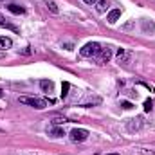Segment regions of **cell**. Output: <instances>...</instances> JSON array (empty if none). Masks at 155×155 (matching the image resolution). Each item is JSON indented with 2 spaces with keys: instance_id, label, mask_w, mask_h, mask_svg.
<instances>
[{
  "instance_id": "cell-1",
  "label": "cell",
  "mask_w": 155,
  "mask_h": 155,
  "mask_svg": "<svg viewBox=\"0 0 155 155\" xmlns=\"http://www.w3.org/2000/svg\"><path fill=\"white\" fill-rule=\"evenodd\" d=\"M99 51H101V45H99L97 41H88V43H85V45L79 49V54H81L83 58H94V56L99 54Z\"/></svg>"
},
{
  "instance_id": "cell-2",
  "label": "cell",
  "mask_w": 155,
  "mask_h": 155,
  "mask_svg": "<svg viewBox=\"0 0 155 155\" xmlns=\"http://www.w3.org/2000/svg\"><path fill=\"white\" fill-rule=\"evenodd\" d=\"M18 101L24 103V105H29V107H33V108H36V110H43V108L49 105L47 99H41V97H27V96L18 97Z\"/></svg>"
},
{
  "instance_id": "cell-3",
  "label": "cell",
  "mask_w": 155,
  "mask_h": 155,
  "mask_svg": "<svg viewBox=\"0 0 155 155\" xmlns=\"http://www.w3.org/2000/svg\"><path fill=\"white\" fill-rule=\"evenodd\" d=\"M88 130H85V128H74L72 132H71V141L72 143H83V141H87L88 139Z\"/></svg>"
},
{
  "instance_id": "cell-4",
  "label": "cell",
  "mask_w": 155,
  "mask_h": 155,
  "mask_svg": "<svg viewBox=\"0 0 155 155\" xmlns=\"http://www.w3.org/2000/svg\"><path fill=\"white\" fill-rule=\"evenodd\" d=\"M97 56H99V61H101V63H107V61L112 58V49H110V47H101V51H99Z\"/></svg>"
},
{
  "instance_id": "cell-5",
  "label": "cell",
  "mask_w": 155,
  "mask_h": 155,
  "mask_svg": "<svg viewBox=\"0 0 155 155\" xmlns=\"http://www.w3.org/2000/svg\"><path fill=\"white\" fill-rule=\"evenodd\" d=\"M117 61L119 63H128L130 61V52L126 49H117Z\"/></svg>"
},
{
  "instance_id": "cell-6",
  "label": "cell",
  "mask_w": 155,
  "mask_h": 155,
  "mask_svg": "<svg viewBox=\"0 0 155 155\" xmlns=\"http://www.w3.org/2000/svg\"><path fill=\"white\" fill-rule=\"evenodd\" d=\"M119 16H121V9H112L107 15V20H108V24H116L117 20H119Z\"/></svg>"
},
{
  "instance_id": "cell-7",
  "label": "cell",
  "mask_w": 155,
  "mask_h": 155,
  "mask_svg": "<svg viewBox=\"0 0 155 155\" xmlns=\"http://www.w3.org/2000/svg\"><path fill=\"white\" fill-rule=\"evenodd\" d=\"M47 134H49L51 137H63V135H65L63 128H58V126H54V128H49V130H47Z\"/></svg>"
},
{
  "instance_id": "cell-8",
  "label": "cell",
  "mask_w": 155,
  "mask_h": 155,
  "mask_svg": "<svg viewBox=\"0 0 155 155\" xmlns=\"http://www.w3.org/2000/svg\"><path fill=\"white\" fill-rule=\"evenodd\" d=\"M143 126V123H141V119L137 117V119H130V123H128V130L130 132H134V130H139Z\"/></svg>"
},
{
  "instance_id": "cell-9",
  "label": "cell",
  "mask_w": 155,
  "mask_h": 155,
  "mask_svg": "<svg viewBox=\"0 0 155 155\" xmlns=\"http://www.w3.org/2000/svg\"><path fill=\"white\" fill-rule=\"evenodd\" d=\"M7 9H9L11 13H15V15H24V13H25V9H24V7H20V5H16V4H9V5H7Z\"/></svg>"
},
{
  "instance_id": "cell-10",
  "label": "cell",
  "mask_w": 155,
  "mask_h": 155,
  "mask_svg": "<svg viewBox=\"0 0 155 155\" xmlns=\"http://www.w3.org/2000/svg\"><path fill=\"white\" fill-rule=\"evenodd\" d=\"M108 5H110L108 0H97V13H105L108 9Z\"/></svg>"
},
{
  "instance_id": "cell-11",
  "label": "cell",
  "mask_w": 155,
  "mask_h": 155,
  "mask_svg": "<svg viewBox=\"0 0 155 155\" xmlns=\"http://www.w3.org/2000/svg\"><path fill=\"white\" fill-rule=\"evenodd\" d=\"M13 45V40L7 36H0V49H9Z\"/></svg>"
},
{
  "instance_id": "cell-12",
  "label": "cell",
  "mask_w": 155,
  "mask_h": 155,
  "mask_svg": "<svg viewBox=\"0 0 155 155\" xmlns=\"http://www.w3.org/2000/svg\"><path fill=\"white\" fill-rule=\"evenodd\" d=\"M0 27H5V29H11V31H18L13 24H9V22H5V18L0 15Z\"/></svg>"
},
{
  "instance_id": "cell-13",
  "label": "cell",
  "mask_w": 155,
  "mask_h": 155,
  "mask_svg": "<svg viewBox=\"0 0 155 155\" xmlns=\"http://www.w3.org/2000/svg\"><path fill=\"white\" fill-rule=\"evenodd\" d=\"M143 29H144V31H152V33H153V31H155V24H153V22H148V20H143Z\"/></svg>"
},
{
  "instance_id": "cell-14",
  "label": "cell",
  "mask_w": 155,
  "mask_h": 155,
  "mask_svg": "<svg viewBox=\"0 0 155 155\" xmlns=\"http://www.w3.org/2000/svg\"><path fill=\"white\" fill-rule=\"evenodd\" d=\"M45 4H47V7H49V11H51V13H54V15L58 13V5H56V2H54V0H47Z\"/></svg>"
},
{
  "instance_id": "cell-15",
  "label": "cell",
  "mask_w": 155,
  "mask_h": 155,
  "mask_svg": "<svg viewBox=\"0 0 155 155\" xmlns=\"http://www.w3.org/2000/svg\"><path fill=\"white\" fill-rule=\"evenodd\" d=\"M40 87H41V90L49 92V90L52 88V83H51V81H47V79H41V81H40Z\"/></svg>"
},
{
  "instance_id": "cell-16",
  "label": "cell",
  "mask_w": 155,
  "mask_h": 155,
  "mask_svg": "<svg viewBox=\"0 0 155 155\" xmlns=\"http://www.w3.org/2000/svg\"><path fill=\"white\" fill-rule=\"evenodd\" d=\"M69 88H71V85H69V83H63V85H61V97H67Z\"/></svg>"
},
{
  "instance_id": "cell-17",
  "label": "cell",
  "mask_w": 155,
  "mask_h": 155,
  "mask_svg": "<svg viewBox=\"0 0 155 155\" xmlns=\"http://www.w3.org/2000/svg\"><path fill=\"white\" fill-rule=\"evenodd\" d=\"M152 108H153V101L152 99H146L144 101V112H150Z\"/></svg>"
},
{
  "instance_id": "cell-18",
  "label": "cell",
  "mask_w": 155,
  "mask_h": 155,
  "mask_svg": "<svg viewBox=\"0 0 155 155\" xmlns=\"http://www.w3.org/2000/svg\"><path fill=\"white\" fill-rule=\"evenodd\" d=\"M121 107H123L124 110H130V108H134V105H132L130 101H123V103H121Z\"/></svg>"
},
{
  "instance_id": "cell-19",
  "label": "cell",
  "mask_w": 155,
  "mask_h": 155,
  "mask_svg": "<svg viewBox=\"0 0 155 155\" xmlns=\"http://www.w3.org/2000/svg\"><path fill=\"white\" fill-rule=\"evenodd\" d=\"M83 2H85V4H90V5H92V4H96L97 0H83Z\"/></svg>"
},
{
  "instance_id": "cell-20",
  "label": "cell",
  "mask_w": 155,
  "mask_h": 155,
  "mask_svg": "<svg viewBox=\"0 0 155 155\" xmlns=\"http://www.w3.org/2000/svg\"><path fill=\"white\" fill-rule=\"evenodd\" d=\"M107 155H121V153H107Z\"/></svg>"
},
{
  "instance_id": "cell-21",
  "label": "cell",
  "mask_w": 155,
  "mask_h": 155,
  "mask_svg": "<svg viewBox=\"0 0 155 155\" xmlns=\"http://www.w3.org/2000/svg\"><path fill=\"white\" fill-rule=\"evenodd\" d=\"M0 2H2V0H0Z\"/></svg>"
}]
</instances>
